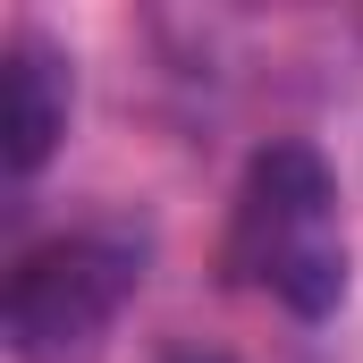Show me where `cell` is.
<instances>
[{
  "instance_id": "obj_1",
  "label": "cell",
  "mask_w": 363,
  "mask_h": 363,
  "mask_svg": "<svg viewBox=\"0 0 363 363\" xmlns=\"http://www.w3.org/2000/svg\"><path fill=\"white\" fill-rule=\"evenodd\" d=\"M220 262L237 287L271 296L296 321H330L347 296V228H338V178L313 144H262L228 203Z\"/></svg>"
},
{
  "instance_id": "obj_2",
  "label": "cell",
  "mask_w": 363,
  "mask_h": 363,
  "mask_svg": "<svg viewBox=\"0 0 363 363\" xmlns=\"http://www.w3.org/2000/svg\"><path fill=\"white\" fill-rule=\"evenodd\" d=\"M144 287V254L127 237H51L34 245L17 271H9V304H0V330H9V355L17 363H101L118 313L135 304Z\"/></svg>"
},
{
  "instance_id": "obj_3",
  "label": "cell",
  "mask_w": 363,
  "mask_h": 363,
  "mask_svg": "<svg viewBox=\"0 0 363 363\" xmlns=\"http://www.w3.org/2000/svg\"><path fill=\"white\" fill-rule=\"evenodd\" d=\"M0 85H9V169L34 178L51 161V144L68 135V60L43 43V34H9L0 51Z\"/></svg>"
},
{
  "instance_id": "obj_4",
  "label": "cell",
  "mask_w": 363,
  "mask_h": 363,
  "mask_svg": "<svg viewBox=\"0 0 363 363\" xmlns=\"http://www.w3.org/2000/svg\"><path fill=\"white\" fill-rule=\"evenodd\" d=\"M169 363H211V355H169Z\"/></svg>"
}]
</instances>
